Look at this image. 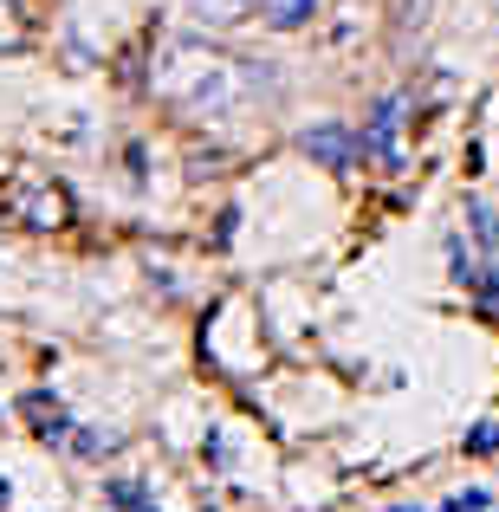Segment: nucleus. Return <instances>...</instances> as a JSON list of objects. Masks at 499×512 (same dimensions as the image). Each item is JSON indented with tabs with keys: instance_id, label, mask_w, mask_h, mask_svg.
Here are the masks:
<instances>
[{
	"instance_id": "obj_1",
	"label": "nucleus",
	"mask_w": 499,
	"mask_h": 512,
	"mask_svg": "<svg viewBox=\"0 0 499 512\" xmlns=\"http://www.w3.org/2000/svg\"><path fill=\"white\" fill-rule=\"evenodd\" d=\"M279 85L273 65H247L234 59V52L221 46H201V39H169V46H156L150 59V91L163 104H175V111L188 117H227L240 104V91H266Z\"/></svg>"
},
{
	"instance_id": "obj_2",
	"label": "nucleus",
	"mask_w": 499,
	"mask_h": 512,
	"mask_svg": "<svg viewBox=\"0 0 499 512\" xmlns=\"http://www.w3.org/2000/svg\"><path fill=\"white\" fill-rule=\"evenodd\" d=\"M0 214L33 234H52L72 221V195H65V182H46L33 169H0Z\"/></svg>"
},
{
	"instance_id": "obj_3",
	"label": "nucleus",
	"mask_w": 499,
	"mask_h": 512,
	"mask_svg": "<svg viewBox=\"0 0 499 512\" xmlns=\"http://www.w3.org/2000/svg\"><path fill=\"white\" fill-rule=\"evenodd\" d=\"M396 124H402V98H383L370 111V124H363V156H370V163H383V169H396L402 163V143H396Z\"/></svg>"
},
{
	"instance_id": "obj_4",
	"label": "nucleus",
	"mask_w": 499,
	"mask_h": 512,
	"mask_svg": "<svg viewBox=\"0 0 499 512\" xmlns=\"http://www.w3.org/2000/svg\"><path fill=\"white\" fill-rule=\"evenodd\" d=\"M305 156H318V163H331V169H350L363 156V143L337 124H318V130H305Z\"/></svg>"
},
{
	"instance_id": "obj_5",
	"label": "nucleus",
	"mask_w": 499,
	"mask_h": 512,
	"mask_svg": "<svg viewBox=\"0 0 499 512\" xmlns=\"http://www.w3.org/2000/svg\"><path fill=\"white\" fill-rule=\"evenodd\" d=\"M467 227H474V247H480V260H493V253H499V214H493L480 195H467Z\"/></svg>"
},
{
	"instance_id": "obj_6",
	"label": "nucleus",
	"mask_w": 499,
	"mask_h": 512,
	"mask_svg": "<svg viewBox=\"0 0 499 512\" xmlns=\"http://www.w3.org/2000/svg\"><path fill=\"white\" fill-rule=\"evenodd\" d=\"M260 7H266V0H195V13L208 26H240V20H253Z\"/></svg>"
},
{
	"instance_id": "obj_7",
	"label": "nucleus",
	"mask_w": 499,
	"mask_h": 512,
	"mask_svg": "<svg viewBox=\"0 0 499 512\" xmlns=\"http://www.w3.org/2000/svg\"><path fill=\"white\" fill-rule=\"evenodd\" d=\"M312 13H318V0H266L260 20H266V26H279V33H292V26H305Z\"/></svg>"
},
{
	"instance_id": "obj_8",
	"label": "nucleus",
	"mask_w": 499,
	"mask_h": 512,
	"mask_svg": "<svg viewBox=\"0 0 499 512\" xmlns=\"http://www.w3.org/2000/svg\"><path fill=\"white\" fill-rule=\"evenodd\" d=\"M26 46V13L13 0H0V52H20Z\"/></svg>"
},
{
	"instance_id": "obj_9",
	"label": "nucleus",
	"mask_w": 499,
	"mask_h": 512,
	"mask_svg": "<svg viewBox=\"0 0 499 512\" xmlns=\"http://www.w3.org/2000/svg\"><path fill=\"white\" fill-rule=\"evenodd\" d=\"M499 448V422H480L474 435H467V454H493Z\"/></svg>"
},
{
	"instance_id": "obj_10",
	"label": "nucleus",
	"mask_w": 499,
	"mask_h": 512,
	"mask_svg": "<svg viewBox=\"0 0 499 512\" xmlns=\"http://www.w3.org/2000/svg\"><path fill=\"white\" fill-rule=\"evenodd\" d=\"M111 500H117V506H124V512H137V506H143V493H137V487H130V480H111Z\"/></svg>"
},
{
	"instance_id": "obj_11",
	"label": "nucleus",
	"mask_w": 499,
	"mask_h": 512,
	"mask_svg": "<svg viewBox=\"0 0 499 512\" xmlns=\"http://www.w3.org/2000/svg\"><path fill=\"white\" fill-rule=\"evenodd\" d=\"M137 512H150V506H137Z\"/></svg>"
}]
</instances>
